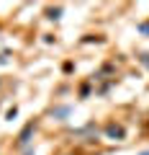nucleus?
<instances>
[{
	"label": "nucleus",
	"instance_id": "f257e3e1",
	"mask_svg": "<svg viewBox=\"0 0 149 155\" xmlns=\"http://www.w3.org/2000/svg\"><path fill=\"white\" fill-rule=\"evenodd\" d=\"M108 134H113V137H121L123 129H121V127H116V124H110V127H108Z\"/></svg>",
	"mask_w": 149,
	"mask_h": 155
}]
</instances>
